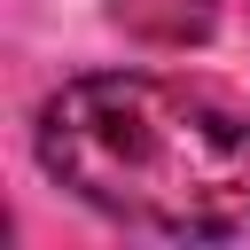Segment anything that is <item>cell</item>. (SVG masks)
Masks as SVG:
<instances>
[{
  "mask_svg": "<svg viewBox=\"0 0 250 250\" xmlns=\"http://www.w3.org/2000/svg\"><path fill=\"white\" fill-rule=\"evenodd\" d=\"M31 148L55 188L86 211L172 234L234 242L250 234V117L156 78V70H86L39 102Z\"/></svg>",
  "mask_w": 250,
  "mask_h": 250,
  "instance_id": "6da1fadb",
  "label": "cell"
},
{
  "mask_svg": "<svg viewBox=\"0 0 250 250\" xmlns=\"http://www.w3.org/2000/svg\"><path fill=\"white\" fill-rule=\"evenodd\" d=\"M117 31H133L141 47H195L219 23V0H102Z\"/></svg>",
  "mask_w": 250,
  "mask_h": 250,
  "instance_id": "7a4b0ae2",
  "label": "cell"
}]
</instances>
